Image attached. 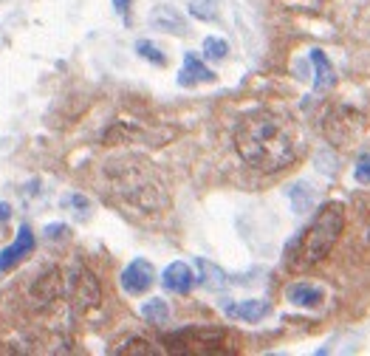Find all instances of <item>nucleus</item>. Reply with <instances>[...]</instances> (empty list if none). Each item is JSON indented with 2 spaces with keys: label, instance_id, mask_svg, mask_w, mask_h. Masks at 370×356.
<instances>
[{
  "label": "nucleus",
  "instance_id": "nucleus-1",
  "mask_svg": "<svg viewBox=\"0 0 370 356\" xmlns=\"http://www.w3.org/2000/svg\"><path fill=\"white\" fill-rule=\"evenodd\" d=\"M235 147L249 167L274 173L297 158V128L286 113L255 111L240 119L235 131Z\"/></svg>",
  "mask_w": 370,
  "mask_h": 356
},
{
  "label": "nucleus",
  "instance_id": "nucleus-2",
  "mask_svg": "<svg viewBox=\"0 0 370 356\" xmlns=\"http://www.w3.org/2000/svg\"><path fill=\"white\" fill-rule=\"evenodd\" d=\"M345 226V207L342 204H325L317 218L311 220V226L302 232V238L292 249V266L294 269H308L319 260L328 258V252L336 246L339 235Z\"/></svg>",
  "mask_w": 370,
  "mask_h": 356
},
{
  "label": "nucleus",
  "instance_id": "nucleus-3",
  "mask_svg": "<svg viewBox=\"0 0 370 356\" xmlns=\"http://www.w3.org/2000/svg\"><path fill=\"white\" fill-rule=\"evenodd\" d=\"M226 340L221 328H184V331H175L170 337H164V342L173 348V351H218Z\"/></svg>",
  "mask_w": 370,
  "mask_h": 356
},
{
  "label": "nucleus",
  "instance_id": "nucleus-4",
  "mask_svg": "<svg viewBox=\"0 0 370 356\" xmlns=\"http://www.w3.org/2000/svg\"><path fill=\"white\" fill-rule=\"evenodd\" d=\"M153 283H155V269H153V263L145 260V258H136V260L128 263L125 272H122V288H125V294H130V297L145 294Z\"/></svg>",
  "mask_w": 370,
  "mask_h": 356
},
{
  "label": "nucleus",
  "instance_id": "nucleus-5",
  "mask_svg": "<svg viewBox=\"0 0 370 356\" xmlns=\"http://www.w3.org/2000/svg\"><path fill=\"white\" fill-rule=\"evenodd\" d=\"M31 252H34V232L23 223V226L17 229L14 243H9L6 249H0V272H11V269H14L20 260H26Z\"/></svg>",
  "mask_w": 370,
  "mask_h": 356
},
{
  "label": "nucleus",
  "instance_id": "nucleus-6",
  "mask_svg": "<svg viewBox=\"0 0 370 356\" xmlns=\"http://www.w3.org/2000/svg\"><path fill=\"white\" fill-rule=\"evenodd\" d=\"M218 73L212 68H207V63L195 54H187L184 57V66L178 71V85L181 88H195V85H204V82H215Z\"/></svg>",
  "mask_w": 370,
  "mask_h": 356
},
{
  "label": "nucleus",
  "instance_id": "nucleus-7",
  "mask_svg": "<svg viewBox=\"0 0 370 356\" xmlns=\"http://www.w3.org/2000/svg\"><path fill=\"white\" fill-rule=\"evenodd\" d=\"M195 283V275H192V269L184 263V260H175V263H170L167 269H164V275H161V285H164V291H170V294H187L190 288Z\"/></svg>",
  "mask_w": 370,
  "mask_h": 356
},
{
  "label": "nucleus",
  "instance_id": "nucleus-8",
  "mask_svg": "<svg viewBox=\"0 0 370 356\" xmlns=\"http://www.w3.org/2000/svg\"><path fill=\"white\" fill-rule=\"evenodd\" d=\"M150 26L158 29V31L175 34V37H184V34H187V23H184V17H181L173 6H155V9L150 11Z\"/></svg>",
  "mask_w": 370,
  "mask_h": 356
},
{
  "label": "nucleus",
  "instance_id": "nucleus-9",
  "mask_svg": "<svg viewBox=\"0 0 370 356\" xmlns=\"http://www.w3.org/2000/svg\"><path fill=\"white\" fill-rule=\"evenodd\" d=\"M223 311H226L229 320H240V322H260V320L272 311V305H269L266 300H243V302H229Z\"/></svg>",
  "mask_w": 370,
  "mask_h": 356
},
{
  "label": "nucleus",
  "instance_id": "nucleus-10",
  "mask_svg": "<svg viewBox=\"0 0 370 356\" xmlns=\"http://www.w3.org/2000/svg\"><path fill=\"white\" fill-rule=\"evenodd\" d=\"M286 297H289V302L297 305V308H317V305H322L325 291H322L317 283H305V280H299V283L289 285Z\"/></svg>",
  "mask_w": 370,
  "mask_h": 356
},
{
  "label": "nucleus",
  "instance_id": "nucleus-11",
  "mask_svg": "<svg viewBox=\"0 0 370 356\" xmlns=\"http://www.w3.org/2000/svg\"><path fill=\"white\" fill-rule=\"evenodd\" d=\"M311 63H314V68H317V79H314V91L317 93H328L331 88H334V82H336V76H334V66L328 63V57L322 54V51H311Z\"/></svg>",
  "mask_w": 370,
  "mask_h": 356
},
{
  "label": "nucleus",
  "instance_id": "nucleus-12",
  "mask_svg": "<svg viewBox=\"0 0 370 356\" xmlns=\"http://www.w3.org/2000/svg\"><path fill=\"white\" fill-rule=\"evenodd\" d=\"M71 294L76 297V302L79 305H96V300H99V288H96V280L91 278V275H76L71 278Z\"/></svg>",
  "mask_w": 370,
  "mask_h": 356
},
{
  "label": "nucleus",
  "instance_id": "nucleus-13",
  "mask_svg": "<svg viewBox=\"0 0 370 356\" xmlns=\"http://www.w3.org/2000/svg\"><path fill=\"white\" fill-rule=\"evenodd\" d=\"M195 266H198V283L204 285V288H210V291H221L223 285L229 283L226 280V275H223V269H218L215 263H210V260H195Z\"/></svg>",
  "mask_w": 370,
  "mask_h": 356
},
{
  "label": "nucleus",
  "instance_id": "nucleus-14",
  "mask_svg": "<svg viewBox=\"0 0 370 356\" xmlns=\"http://www.w3.org/2000/svg\"><path fill=\"white\" fill-rule=\"evenodd\" d=\"M142 317L148 320L150 325H164L170 320V305L161 300V297H153L142 305Z\"/></svg>",
  "mask_w": 370,
  "mask_h": 356
},
{
  "label": "nucleus",
  "instance_id": "nucleus-15",
  "mask_svg": "<svg viewBox=\"0 0 370 356\" xmlns=\"http://www.w3.org/2000/svg\"><path fill=\"white\" fill-rule=\"evenodd\" d=\"M229 57V43L223 37H207L204 40V60L210 63H223Z\"/></svg>",
  "mask_w": 370,
  "mask_h": 356
},
{
  "label": "nucleus",
  "instance_id": "nucleus-16",
  "mask_svg": "<svg viewBox=\"0 0 370 356\" xmlns=\"http://www.w3.org/2000/svg\"><path fill=\"white\" fill-rule=\"evenodd\" d=\"M136 51H139V57H145L153 66H167V57H164L161 49H158L155 43H150V40H139V43H136Z\"/></svg>",
  "mask_w": 370,
  "mask_h": 356
},
{
  "label": "nucleus",
  "instance_id": "nucleus-17",
  "mask_svg": "<svg viewBox=\"0 0 370 356\" xmlns=\"http://www.w3.org/2000/svg\"><path fill=\"white\" fill-rule=\"evenodd\" d=\"M190 14L198 17V20H212L215 17V6H212V0H192L190 3Z\"/></svg>",
  "mask_w": 370,
  "mask_h": 356
},
{
  "label": "nucleus",
  "instance_id": "nucleus-18",
  "mask_svg": "<svg viewBox=\"0 0 370 356\" xmlns=\"http://www.w3.org/2000/svg\"><path fill=\"white\" fill-rule=\"evenodd\" d=\"M63 207H74V213L79 215V218H88V210H91V201L85 198V195H66L63 198Z\"/></svg>",
  "mask_w": 370,
  "mask_h": 356
},
{
  "label": "nucleus",
  "instance_id": "nucleus-19",
  "mask_svg": "<svg viewBox=\"0 0 370 356\" xmlns=\"http://www.w3.org/2000/svg\"><path fill=\"white\" fill-rule=\"evenodd\" d=\"M116 354H155V348H150L145 340H128L122 348H116Z\"/></svg>",
  "mask_w": 370,
  "mask_h": 356
},
{
  "label": "nucleus",
  "instance_id": "nucleus-20",
  "mask_svg": "<svg viewBox=\"0 0 370 356\" xmlns=\"http://www.w3.org/2000/svg\"><path fill=\"white\" fill-rule=\"evenodd\" d=\"M354 178H356L359 184H370V153L359 156V161H356V167H354Z\"/></svg>",
  "mask_w": 370,
  "mask_h": 356
},
{
  "label": "nucleus",
  "instance_id": "nucleus-21",
  "mask_svg": "<svg viewBox=\"0 0 370 356\" xmlns=\"http://www.w3.org/2000/svg\"><path fill=\"white\" fill-rule=\"evenodd\" d=\"M68 232H71V229H68L66 223H48V226H46V240H66Z\"/></svg>",
  "mask_w": 370,
  "mask_h": 356
},
{
  "label": "nucleus",
  "instance_id": "nucleus-22",
  "mask_svg": "<svg viewBox=\"0 0 370 356\" xmlns=\"http://www.w3.org/2000/svg\"><path fill=\"white\" fill-rule=\"evenodd\" d=\"M130 6H133V0H113V9H116V11L122 14V17H128Z\"/></svg>",
  "mask_w": 370,
  "mask_h": 356
},
{
  "label": "nucleus",
  "instance_id": "nucleus-23",
  "mask_svg": "<svg viewBox=\"0 0 370 356\" xmlns=\"http://www.w3.org/2000/svg\"><path fill=\"white\" fill-rule=\"evenodd\" d=\"M9 215H11V207H9V204H0V220H9Z\"/></svg>",
  "mask_w": 370,
  "mask_h": 356
}]
</instances>
